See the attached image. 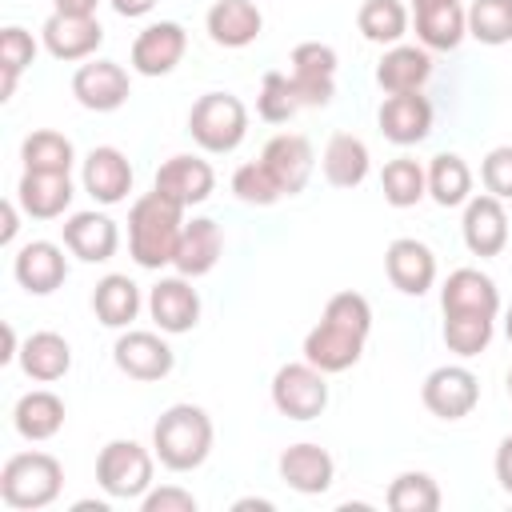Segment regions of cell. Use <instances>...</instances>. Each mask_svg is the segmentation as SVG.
Wrapping results in <instances>:
<instances>
[{
  "label": "cell",
  "mask_w": 512,
  "mask_h": 512,
  "mask_svg": "<svg viewBox=\"0 0 512 512\" xmlns=\"http://www.w3.org/2000/svg\"><path fill=\"white\" fill-rule=\"evenodd\" d=\"M440 308H444V344L456 356H480L492 340L496 316H500V292L496 280L484 276L480 268H456L448 272L440 288Z\"/></svg>",
  "instance_id": "1"
},
{
  "label": "cell",
  "mask_w": 512,
  "mask_h": 512,
  "mask_svg": "<svg viewBox=\"0 0 512 512\" xmlns=\"http://www.w3.org/2000/svg\"><path fill=\"white\" fill-rule=\"evenodd\" d=\"M368 332H372V304L360 292L344 288L324 304L320 324L304 336V360L328 376L348 372L364 356Z\"/></svg>",
  "instance_id": "2"
},
{
  "label": "cell",
  "mask_w": 512,
  "mask_h": 512,
  "mask_svg": "<svg viewBox=\"0 0 512 512\" xmlns=\"http://www.w3.org/2000/svg\"><path fill=\"white\" fill-rule=\"evenodd\" d=\"M508 396H512V372H508Z\"/></svg>",
  "instance_id": "53"
},
{
  "label": "cell",
  "mask_w": 512,
  "mask_h": 512,
  "mask_svg": "<svg viewBox=\"0 0 512 512\" xmlns=\"http://www.w3.org/2000/svg\"><path fill=\"white\" fill-rule=\"evenodd\" d=\"M64 248L84 264H104L120 248V228L104 212H72L64 220Z\"/></svg>",
  "instance_id": "23"
},
{
  "label": "cell",
  "mask_w": 512,
  "mask_h": 512,
  "mask_svg": "<svg viewBox=\"0 0 512 512\" xmlns=\"http://www.w3.org/2000/svg\"><path fill=\"white\" fill-rule=\"evenodd\" d=\"M504 336L512 340V304H508V312H504Z\"/></svg>",
  "instance_id": "51"
},
{
  "label": "cell",
  "mask_w": 512,
  "mask_h": 512,
  "mask_svg": "<svg viewBox=\"0 0 512 512\" xmlns=\"http://www.w3.org/2000/svg\"><path fill=\"white\" fill-rule=\"evenodd\" d=\"M276 468H280V480L292 488V492H300V496H320V492H328L332 488V476H336V460L328 456V448H320V444H288L284 452H280V460H276Z\"/></svg>",
  "instance_id": "20"
},
{
  "label": "cell",
  "mask_w": 512,
  "mask_h": 512,
  "mask_svg": "<svg viewBox=\"0 0 512 512\" xmlns=\"http://www.w3.org/2000/svg\"><path fill=\"white\" fill-rule=\"evenodd\" d=\"M220 252H224V232H220V224L208 220V216H196L192 224H184V236H180V248H176V260H172V264H176L180 276L196 280V276H208V272L216 268Z\"/></svg>",
  "instance_id": "28"
},
{
  "label": "cell",
  "mask_w": 512,
  "mask_h": 512,
  "mask_svg": "<svg viewBox=\"0 0 512 512\" xmlns=\"http://www.w3.org/2000/svg\"><path fill=\"white\" fill-rule=\"evenodd\" d=\"M20 160H24V172H72V160H76V148L64 132L56 128H36L24 136L20 144Z\"/></svg>",
  "instance_id": "35"
},
{
  "label": "cell",
  "mask_w": 512,
  "mask_h": 512,
  "mask_svg": "<svg viewBox=\"0 0 512 512\" xmlns=\"http://www.w3.org/2000/svg\"><path fill=\"white\" fill-rule=\"evenodd\" d=\"M324 180L332 188H360L368 168H372V156H368V144L352 132H336L328 144H324Z\"/></svg>",
  "instance_id": "31"
},
{
  "label": "cell",
  "mask_w": 512,
  "mask_h": 512,
  "mask_svg": "<svg viewBox=\"0 0 512 512\" xmlns=\"http://www.w3.org/2000/svg\"><path fill=\"white\" fill-rule=\"evenodd\" d=\"M480 180L496 200H512V144H500L484 156L480 164Z\"/></svg>",
  "instance_id": "43"
},
{
  "label": "cell",
  "mask_w": 512,
  "mask_h": 512,
  "mask_svg": "<svg viewBox=\"0 0 512 512\" xmlns=\"http://www.w3.org/2000/svg\"><path fill=\"white\" fill-rule=\"evenodd\" d=\"M20 356V348H16V332H12V324H4V352H0V360L8 364V360H16Z\"/></svg>",
  "instance_id": "49"
},
{
  "label": "cell",
  "mask_w": 512,
  "mask_h": 512,
  "mask_svg": "<svg viewBox=\"0 0 512 512\" xmlns=\"http://www.w3.org/2000/svg\"><path fill=\"white\" fill-rule=\"evenodd\" d=\"M72 176L68 172H24L16 184V200L32 220H56L72 204Z\"/></svg>",
  "instance_id": "25"
},
{
  "label": "cell",
  "mask_w": 512,
  "mask_h": 512,
  "mask_svg": "<svg viewBox=\"0 0 512 512\" xmlns=\"http://www.w3.org/2000/svg\"><path fill=\"white\" fill-rule=\"evenodd\" d=\"M288 80L304 108H324L336 96V48L320 40H304L288 56Z\"/></svg>",
  "instance_id": "9"
},
{
  "label": "cell",
  "mask_w": 512,
  "mask_h": 512,
  "mask_svg": "<svg viewBox=\"0 0 512 512\" xmlns=\"http://www.w3.org/2000/svg\"><path fill=\"white\" fill-rule=\"evenodd\" d=\"M272 404L288 420H316L328 408V372L316 364H284L272 376Z\"/></svg>",
  "instance_id": "8"
},
{
  "label": "cell",
  "mask_w": 512,
  "mask_h": 512,
  "mask_svg": "<svg viewBox=\"0 0 512 512\" xmlns=\"http://www.w3.org/2000/svg\"><path fill=\"white\" fill-rule=\"evenodd\" d=\"M384 504L392 512H436L440 508V484L428 472H400L388 484Z\"/></svg>",
  "instance_id": "38"
},
{
  "label": "cell",
  "mask_w": 512,
  "mask_h": 512,
  "mask_svg": "<svg viewBox=\"0 0 512 512\" xmlns=\"http://www.w3.org/2000/svg\"><path fill=\"white\" fill-rule=\"evenodd\" d=\"M380 188H384V200L392 208H412V204H420L428 196V172L412 156H396V160L384 164Z\"/></svg>",
  "instance_id": "36"
},
{
  "label": "cell",
  "mask_w": 512,
  "mask_h": 512,
  "mask_svg": "<svg viewBox=\"0 0 512 512\" xmlns=\"http://www.w3.org/2000/svg\"><path fill=\"white\" fill-rule=\"evenodd\" d=\"M64 488V464L52 452H16L0 468V500L16 512L48 508Z\"/></svg>",
  "instance_id": "5"
},
{
  "label": "cell",
  "mask_w": 512,
  "mask_h": 512,
  "mask_svg": "<svg viewBox=\"0 0 512 512\" xmlns=\"http://www.w3.org/2000/svg\"><path fill=\"white\" fill-rule=\"evenodd\" d=\"M72 96L88 112H116L132 96V80L116 60H88L72 72Z\"/></svg>",
  "instance_id": "12"
},
{
  "label": "cell",
  "mask_w": 512,
  "mask_h": 512,
  "mask_svg": "<svg viewBox=\"0 0 512 512\" xmlns=\"http://www.w3.org/2000/svg\"><path fill=\"white\" fill-rule=\"evenodd\" d=\"M40 40H44V48H48L56 60L72 64V60H88V56L104 44V28H100L96 16L52 12V16L44 20V28H40Z\"/></svg>",
  "instance_id": "17"
},
{
  "label": "cell",
  "mask_w": 512,
  "mask_h": 512,
  "mask_svg": "<svg viewBox=\"0 0 512 512\" xmlns=\"http://www.w3.org/2000/svg\"><path fill=\"white\" fill-rule=\"evenodd\" d=\"M152 460L156 452L136 440H108L96 456V480L112 500H140L152 488Z\"/></svg>",
  "instance_id": "7"
},
{
  "label": "cell",
  "mask_w": 512,
  "mask_h": 512,
  "mask_svg": "<svg viewBox=\"0 0 512 512\" xmlns=\"http://www.w3.org/2000/svg\"><path fill=\"white\" fill-rule=\"evenodd\" d=\"M188 132L212 156L236 152L240 140L248 136V108L232 92H204L188 112Z\"/></svg>",
  "instance_id": "6"
},
{
  "label": "cell",
  "mask_w": 512,
  "mask_h": 512,
  "mask_svg": "<svg viewBox=\"0 0 512 512\" xmlns=\"http://www.w3.org/2000/svg\"><path fill=\"white\" fill-rule=\"evenodd\" d=\"M152 188H156L160 196L176 200L180 208H192V204H204V200L212 196L216 172H212V164L200 160V156H172V160L160 164Z\"/></svg>",
  "instance_id": "22"
},
{
  "label": "cell",
  "mask_w": 512,
  "mask_h": 512,
  "mask_svg": "<svg viewBox=\"0 0 512 512\" xmlns=\"http://www.w3.org/2000/svg\"><path fill=\"white\" fill-rule=\"evenodd\" d=\"M428 196L440 208H460L472 200V168L456 152H440L428 164Z\"/></svg>",
  "instance_id": "34"
},
{
  "label": "cell",
  "mask_w": 512,
  "mask_h": 512,
  "mask_svg": "<svg viewBox=\"0 0 512 512\" xmlns=\"http://www.w3.org/2000/svg\"><path fill=\"white\" fill-rule=\"evenodd\" d=\"M148 312H152L156 328L168 332V336L192 332L196 320H200V292L188 284V276H164L148 292Z\"/></svg>",
  "instance_id": "19"
},
{
  "label": "cell",
  "mask_w": 512,
  "mask_h": 512,
  "mask_svg": "<svg viewBox=\"0 0 512 512\" xmlns=\"http://www.w3.org/2000/svg\"><path fill=\"white\" fill-rule=\"evenodd\" d=\"M184 236V208L168 196H160L156 188L144 192L132 208H128V252L140 268H164L176 260Z\"/></svg>",
  "instance_id": "3"
},
{
  "label": "cell",
  "mask_w": 512,
  "mask_h": 512,
  "mask_svg": "<svg viewBox=\"0 0 512 512\" xmlns=\"http://www.w3.org/2000/svg\"><path fill=\"white\" fill-rule=\"evenodd\" d=\"M12 276H16V284L24 292L48 296L68 280V256L52 240H28L12 260Z\"/></svg>",
  "instance_id": "16"
},
{
  "label": "cell",
  "mask_w": 512,
  "mask_h": 512,
  "mask_svg": "<svg viewBox=\"0 0 512 512\" xmlns=\"http://www.w3.org/2000/svg\"><path fill=\"white\" fill-rule=\"evenodd\" d=\"M152 452L168 472H192L212 452V420L200 404H172L152 428Z\"/></svg>",
  "instance_id": "4"
},
{
  "label": "cell",
  "mask_w": 512,
  "mask_h": 512,
  "mask_svg": "<svg viewBox=\"0 0 512 512\" xmlns=\"http://www.w3.org/2000/svg\"><path fill=\"white\" fill-rule=\"evenodd\" d=\"M16 208H20V200H4L0 204V244H12L16 240V232H20V216H16Z\"/></svg>",
  "instance_id": "46"
},
{
  "label": "cell",
  "mask_w": 512,
  "mask_h": 512,
  "mask_svg": "<svg viewBox=\"0 0 512 512\" xmlns=\"http://www.w3.org/2000/svg\"><path fill=\"white\" fill-rule=\"evenodd\" d=\"M12 424H16V432H20L24 440H32V444L52 440V436L64 428V400H60L56 392H48V388H32V392H24V396L16 400Z\"/></svg>",
  "instance_id": "32"
},
{
  "label": "cell",
  "mask_w": 512,
  "mask_h": 512,
  "mask_svg": "<svg viewBox=\"0 0 512 512\" xmlns=\"http://www.w3.org/2000/svg\"><path fill=\"white\" fill-rule=\"evenodd\" d=\"M204 28L220 48H248L260 36L264 16L252 0H216L204 16Z\"/></svg>",
  "instance_id": "26"
},
{
  "label": "cell",
  "mask_w": 512,
  "mask_h": 512,
  "mask_svg": "<svg viewBox=\"0 0 512 512\" xmlns=\"http://www.w3.org/2000/svg\"><path fill=\"white\" fill-rule=\"evenodd\" d=\"M92 312L104 328H128L140 312V288L136 280H128L124 272H108L96 288H92Z\"/></svg>",
  "instance_id": "33"
},
{
  "label": "cell",
  "mask_w": 512,
  "mask_h": 512,
  "mask_svg": "<svg viewBox=\"0 0 512 512\" xmlns=\"http://www.w3.org/2000/svg\"><path fill=\"white\" fill-rule=\"evenodd\" d=\"M468 36L500 48L512 40V0H472L468 8Z\"/></svg>",
  "instance_id": "40"
},
{
  "label": "cell",
  "mask_w": 512,
  "mask_h": 512,
  "mask_svg": "<svg viewBox=\"0 0 512 512\" xmlns=\"http://www.w3.org/2000/svg\"><path fill=\"white\" fill-rule=\"evenodd\" d=\"M432 76V56L428 48H416V44H392L380 64H376V84L396 96V92H420Z\"/></svg>",
  "instance_id": "27"
},
{
  "label": "cell",
  "mask_w": 512,
  "mask_h": 512,
  "mask_svg": "<svg viewBox=\"0 0 512 512\" xmlns=\"http://www.w3.org/2000/svg\"><path fill=\"white\" fill-rule=\"evenodd\" d=\"M384 272H388L392 288H400L404 296H424L436 284V256L424 240L400 236L384 248Z\"/></svg>",
  "instance_id": "15"
},
{
  "label": "cell",
  "mask_w": 512,
  "mask_h": 512,
  "mask_svg": "<svg viewBox=\"0 0 512 512\" xmlns=\"http://www.w3.org/2000/svg\"><path fill=\"white\" fill-rule=\"evenodd\" d=\"M144 512H196V496L180 484H164V488H148L140 496Z\"/></svg>",
  "instance_id": "44"
},
{
  "label": "cell",
  "mask_w": 512,
  "mask_h": 512,
  "mask_svg": "<svg viewBox=\"0 0 512 512\" xmlns=\"http://www.w3.org/2000/svg\"><path fill=\"white\" fill-rule=\"evenodd\" d=\"M460 232H464V244L472 256H500L512 228H508V212H504V200H496L492 192L484 196H472L464 204V220H460Z\"/></svg>",
  "instance_id": "14"
},
{
  "label": "cell",
  "mask_w": 512,
  "mask_h": 512,
  "mask_svg": "<svg viewBox=\"0 0 512 512\" xmlns=\"http://www.w3.org/2000/svg\"><path fill=\"white\" fill-rule=\"evenodd\" d=\"M496 480H500V488L512 496V436H504L500 440V448H496Z\"/></svg>",
  "instance_id": "45"
},
{
  "label": "cell",
  "mask_w": 512,
  "mask_h": 512,
  "mask_svg": "<svg viewBox=\"0 0 512 512\" xmlns=\"http://www.w3.org/2000/svg\"><path fill=\"white\" fill-rule=\"evenodd\" d=\"M420 400L440 420H464L480 404V380L464 364H440V368H432L424 376Z\"/></svg>",
  "instance_id": "10"
},
{
  "label": "cell",
  "mask_w": 512,
  "mask_h": 512,
  "mask_svg": "<svg viewBox=\"0 0 512 512\" xmlns=\"http://www.w3.org/2000/svg\"><path fill=\"white\" fill-rule=\"evenodd\" d=\"M184 52H188V32L176 20H156L136 32L128 60L140 76H168L184 60Z\"/></svg>",
  "instance_id": "11"
},
{
  "label": "cell",
  "mask_w": 512,
  "mask_h": 512,
  "mask_svg": "<svg viewBox=\"0 0 512 512\" xmlns=\"http://www.w3.org/2000/svg\"><path fill=\"white\" fill-rule=\"evenodd\" d=\"M356 28L372 44H400L408 32V8L400 0H364L356 12Z\"/></svg>",
  "instance_id": "37"
},
{
  "label": "cell",
  "mask_w": 512,
  "mask_h": 512,
  "mask_svg": "<svg viewBox=\"0 0 512 512\" xmlns=\"http://www.w3.org/2000/svg\"><path fill=\"white\" fill-rule=\"evenodd\" d=\"M416 36H420V44L432 48V52H452V48H460V40L468 36V12L460 8V0L420 4V8H416Z\"/></svg>",
  "instance_id": "29"
},
{
  "label": "cell",
  "mask_w": 512,
  "mask_h": 512,
  "mask_svg": "<svg viewBox=\"0 0 512 512\" xmlns=\"http://www.w3.org/2000/svg\"><path fill=\"white\" fill-rule=\"evenodd\" d=\"M20 368L28 380L36 384H52L60 376H68L72 368V344L60 336V332H32L24 344H20Z\"/></svg>",
  "instance_id": "30"
},
{
  "label": "cell",
  "mask_w": 512,
  "mask_h": 512,
  "mask_svg": "<svg viewBox=\"0 0 512 512\" xmlns=\"http://www.w3.org/2000/svg\"><path fill=\"white\" fill-rule=\"evenodd\" d=\"M300 108H304V104H300V96H296L288 72H264V80H260V96H256V112H260V120H268V124H288Z\"/></svg>",
  "instance_id": "41"
},
{
  "label": "cell",
  "mask_w": 512,
  "mask_h": 512,
  "mask_svg": "<svg viewBox=\"0 0 512 512\" xmlns=\"http://www.w3.org/2000/svg\"><path fill=\"white\" fill-rule=\"evenodd\" d=\"M420 4H436V0H412V8H420Z\"/></svg>",
  "instance_id": "52"
},
{
  "label": "cell",
  "mask_w": 512,
  "mask_h": 512,
  "mask_svg": "<svg viewBox=\"0 0 512 512\" xmlns=\"http://www.w3.org/2000/svg\"><path fill=\"white\" fill-rule=\"evenodd\" d=\"M260 160L268 164V172L276 176L280 192L284 196H296L304 192V184L312 180V168H316V152L308 144V136H296V132H280L264 144Z\"/></svg>",
  "instance_id": "18"
},
{
  "label": "cell",
  "mask_w": 512,
  "mask_h": 512,
  "mask_svg": "<svg viewBox=\"0 0 512 512\" xmlns=\"http://www.w3.org/2000/svg\"><path fill=\"white\" fill-rule=\"evenodd\" d=\"M232 508H236V512H248V508H260V512H272V500H264V496H244V500H236Z\"/></svg>",
  "instance_id": "50"
},
{
  "label": "cell",
  "mask_w": 512,
  "mask_h": 512,
  "mask_svg": "<svg viewBox=\"0 0 512 512\" xmlns=\"http://www.w3.org/2000/svg\"><path fill=\"white\" fill-rule=\"evenodd\" d=\"M108 4H112V12H116V16H128V20L148 16V12L156 8V0H108Z\"/></svg>",
  "instance_id": "47"
},
{
  "label": "cell",
  "mask_w": 512,
  "mask_h": 512,
  "mask_svg": "<svg viewBox=\"0 0 512 512\" xmlns=\"http://www.w3.org/2000/svg\"><path fill=\"white\" fill-rule=\"evenodd\" d=\"M376 120H380V132L392 144L408 148V144L428 140V132H432V104L420 92H396V96H388L380 104Z\"/></svg>",
  "instance_id": "24"
},
{
  "label": "cell",
  "mask_w": 512,
  "mask_h": 512,
  "mask_svg": "<svg viewBox=\"0 0 512 512\" xmlns=\"http://www.w3.org/2000/svg\"><path fill=\"white\" fill-rule=\"evenodd\" d=\"M56 8L52 12H68V16H96V4L100 0H52Z\"/></svg>",
  "instance_id": "48"
},
{
  "label": "cell",
  "mask_w": 512,
  "mask_h": 512,
  "mask_svg": "<svg viewBox=\"0 0 512 512\" xmlns=\"http://www.w3.org/2000/svg\"><path fill=\"white\" fill-rule=\"evenodd\" d=\"M36 60V40L20 24H8L0 32V100H12L20 72Z\"/></svg>",
  "instance_id": "39"
},
{
  "label": "cell",
  "mask_w": 512,
  "mask_h": 512,
  "mask_svg": "<svg viewBox=\"0 0 512 512\" xmlns=\"http://www.w3.org/2000/svg\"><path fill=\"white\" fill-rule=\"evenodd\" d=\"M112 360H116V368H120L124 376L144 380V384H148V380H164V376L172 372V364H176L168 340L156 336V332H144V328H128V332L116 340Z\"/></svg>",
  "instance_id": "13"
},
{
  "label": "cell",
  "mask_w": 512,
  "mask_h": 512,
  "mask_svg": "<svg viewBox=\"0 0 512 512\" xmlns=\"http://www.w3.org/2000/svg\"><path fill=\"white\" fill-rule=\"evenodd\" d=\"M80 180H84V192H88L96 204H120V200H128V192H132V164H128V156H124L120 148L100 144V148H92V152L84 156Z\"/></svg>",
  "instance_id": "21"
},
{
  "label": "cell",
  "mask_w": 512,
  "mask_h": 512,
  "mask_svg": "<svg viewBox=\"0 0 512 512\" xmlns=\"http://www.w3.org/2000/svg\"><path fill=\"white\" fill-rule=\"evenodd\" d=\"M232 192H236V200L256 204V208H268V204H276V200L284 196L280 184H276V176L268 172L264 160H248V164H240V168L232 172Z\"/></svg>",
  "instance_id": "42"
}]
</instances>
